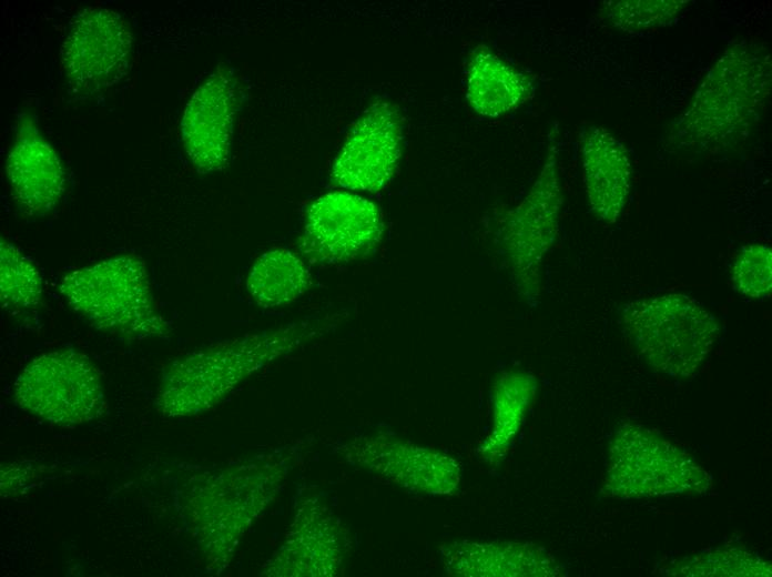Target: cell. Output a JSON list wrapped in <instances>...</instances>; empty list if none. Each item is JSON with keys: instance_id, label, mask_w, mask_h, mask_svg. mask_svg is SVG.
<instances>
[{"instance_id": "1", "label": "cell", "mask_w": 772, "mask_h": 577, "mask_svg": "<svg viewBox=\"0 0 772 577\" xmlns=\"http://www.w3.org/2000/svg\"><path fill=\"white\" fill-rule=\"evenodd\" d=\"M771 55L759 42L730 44L709 69L668 141L679 150L728 146L758 121L771 93Z\"/></svg>"}, {"instance_id": "2", "label": "cell", "mask_w": 772, "mask_h": 577, "mask_svg": "<svg viewBox=\"0 0 772 577\" xmlns=\"http://www.w3.org/2000/svg\"><path fill=\"white\" fill-rule=\"evenodd\" d=\"M317 322H301L225 341L174 362L161 383L158 406L166 416L204 412L266 363L316 335Z\"/></svg>"}, {"instance_id": "3", "label": "cell", "mask_w": 772, "mask_h": 577, "mask_svg": "<svg viewBox=\"0 0 772 577\" xmlns=\"http://www.w3.org/2000/svg\"><path fill=\"white\" fill-rule=\"evenodd\" d=\"M60 292L93 326L132 338L160 337L169 325L152 296L143 261L108 259L67 274Z\"/></svg>"}, {"instance_id": "4", "label": "cell", "mask_w": 772, "mask_h": 577, "mask_svg": "<svg viewBox=\"0 0 772 577\" xmlns=\"http://www.w3.org/2000/svg\"><path fill=\"white\" fill-rule=\"evenodd\" d=\"M622 324L646 361L672 377H690L711 352L719 325L697 300L680 293L623 305Z\"/></svg>"}, {"instance_id": "5", "label": "cell", "mask_w": 772, "mask_h": 577, "mask_svg": "<svg viewBox=\"0 0 772 577\" xmlns=\"http://www.w3.org/2000/svg\"><path fill=\"white\" fill-rule=\"evenodd\" d=\"M708 473L688 454L650 429L627 424L613 434L605 482L617 498L703 493Z\"/></svg>"}, {"instance_id": "6", "label": "cell", "mask_w": 772, "mask_h": 577, "mask_svg": "<svg viewBox=\"0 0 772 577\" xmlns=\"http://www.w3.org/2000/svg\"><path fill=\"white\" fill-rule=\"evenodd\" d=\"M547 146L536 181L524 200L506 212L498 232V243L516 286L527 298L539 294L541 263L557 237L563 203L553 134Z\"/></svg>"}, {"instance_id": "7", "label": "cell", "mask_w": 772, "mask_h": 577, "mask_svg": "<svg viewBox=\"0 0 772 577\" xmlns=\"http://www.w3.org/2000/svg\"><path fill=\"white\" fill-rule=\"evenodd\" d=\"M14 399L22 409L59 425L90 422L105 406L98 370L73 350L44 353L30 362L14 382Z\"/></svg>"}, {"instance_id": "8", "label": "cell", "mask_w": 772, "mask_h": 577, "mask_svg": "<svg viewBox=\"0 0 772 577\" xmlns=\"http://www.w3.org/2000/svg\"><path fill=\"white\" fill-rule=\"evenodd\" d=\"M284 474L283 463L271 459L217 474V487L207 482L196 492L197 500H189L196 505L189 512L203 546L209 550L220 548L224 556L230 554L253 518L277 494Z\"/></svg>"}, {"instance_id": "9", "label": "cell", "mask_w": 772, "mask_h": 577, "mask_svg": "<svg viewBox=\"0 0 772 577\" xmlns=\"http://www.w3.org/2000/svg\"><path fill=\"white\" fill-rule=\"evenodd\" d=\"M383 232L374 202L349 192H329L308 207L299 246L311 261L344 263L368 254Z\"/></svg>"}, {"instance_id": "10", "label": "cell", "mask_w": 772, "mask_h": 577, "mask_svg": "<svg viewBox=\"0 0 772 577\" xmlns=\"http://www.w3.org/2000/svg\"><path fill=\"white\" fill-rule=\"evenodd\" d=\"M403 145V118L389 102L370 104L352 128L333 168L332 180L351 191L377 192L394 176Z\"/></svg>"}, {"instance_id": "11", "label": "cell", "mask_w": 772, "mask_h": 577, "mask_svg": "<svg viewBox=\"0 0 772 577\" xmlns=\"http://www.w3.org/2000/svg\"><path fill=\"white\" fill-rule=\"evenodd\" d=\"M131 47V33L116 12L89 9L72 22L61 49V64L79 89L101 90L124 75Z\"/></svg>"}, {"instance_id": "12", "label": "cell", "mask_w": 772, "mask_h": 577, "mask_svg": "<svg viewBox=\"0 0 772 577\" xmlns=\"http://www.w3.org/2000/svg\"><path fill=\"white\" fill-rule=\"evenodd\" d=\"M235 109V81L226 70L211 74L189 100L181 132L186 154L197 172H216L227 165Z\"/></svg>"}, {"instance_id": "13", "label": "cell", "mask_w": 772, "mask_h": 577, "mask_svg": "<svg viewBox=\"0 0 772 577\" xmlns=\"http://www.w3.org/2000/svg\"><path fill=\"white\" fill-rule=\"evenodd\" d=\"M12 195L24 213L43 215L60 201L65 176L61 161L30 118L21 122L6 164Z\"/></svg>"}, {"instance_id": "14", "label": "cell", "mask_w": 772, "mask_h": 577, "mask_svg": "<svg viewBox=\"0 0 772 577\" xmlns=\"http://www.w3.org/2000/svg\"><path fill=\"white\" fill-rule=\"evenodd\" d=\"M579 148L591 209L601 221L612 224L620 217L631 189L629 152L608 129L598 125L580 130Z\"/></svg>"}, {"instance_id": "15", "label": "cell", "mask_w": 772, "mask_h": 577, "mask_svg": "<svg viewBox=\"0 0 772 577\" xmlns=\"http://www.w3.org/2000/svg\"><path fill=\"white\" fill-rule=\"evenodd\" d=\"M534 94V82L487 47L479 44L466 64V99L481 117L498 118L518 109Z\"/></svg>"}, {"instance_id": "16", "label": "cell", "mask_w": 772, "mask_h": 577, "mask_svg": "<svg viewBox=\"0 0 772 577\" xmlns=\"http://www.w3.org/2000/svg\"><path fill=\"white\" fill-rule=\"evenodd\" d=\"M311 286V274L304 262L286 249L263 253L252 266L246 287L254 301L264 307L286 305L301 297Z\"/></svg>"}, {"instance_id": "17", "label": "cell", "mask_w": 772, "mask_h": 577, "mask_svg": "<svg viewBox=\"0 0 772 577\" xmlns=\"http://www.w3.org/2000/svg\"><path fill=\"white\" fill-rule=\"evenodd\" d=\"M312 509V519L308 520L307 509H304L305 522L296 519L297 526L287 541L283 545L277 557L283 569L277 576H282L286 568V576H325L329 575L331 564L336 563L331 556L336 554L335 539L329 537V518L325 512ZM336 556V555H335Z\"/></svg>"}, {"instance_id": "18", "label": "cell", "mask_w": 772, "mask_h": 577, "mask_svg": "<svg viewBox=\"0 0 772 577\" xmlns=\"http://www.w3.org/2000/svg\"><path fill=\"white\" fill-rule=\"evenodd\" d=\"M42 295V280L38 269L14 245L0 244V297L3 307H30Z\"/></svg>"}, {"instance_id": "19", "label": "cell", "mask_w": 772, "mask_h": 577, "mask_svg": "<svg viewBox=\"0 0 772 577\" xmlns=\"http://www.w3.org/2000/svg\"><path fill=\"white\" fill-rule=\"evenodd\" d=\"M689 3L688 0H611L602 3L601 12L616 29L639 32L671 23Z\"/></svg>"}, {"instance_id": "20", "label": "cell", "mask_w": 772, "mask_h": 577, "mask_svg": "<svg viewBox=\"0 0 772 577\" xmlns=\"http://www.w3.org/2000/svg\"><path fill=\"white\" fill-rule=\"evenodd\" d=\"M732 283L738 292L764 298L772 291V250L765 244H749L739 253L732 267Z\"/></svg>"}, {"instance_id": "21", "label": "cell", "mask_w": 772, "mask_h": 577, "mask_svg": "<svg viewBox=\"0 0 772 577\" xmlns=\"http://www.w3.org/2000/svg\"><path fill=\"white\" fill-rule=\"evenodd\" d=\"M688 576H771V567L754 555L731 549L699 555L679 569Z\"/></svg>"}]
</instances>
